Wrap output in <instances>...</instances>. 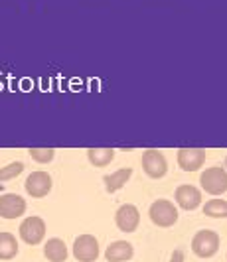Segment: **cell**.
<instances>
[{"label": "cell", "mask_w": 227, "mask_h": 262, "mask_svg": "<svg viewBox=\"0 0 227 262\" xmlns=\"http://www.w3.org/2000/svg\"><path fill=\"white\" fill-rule=\"evenodd\" d=\"M32 160H36L38 164H48V162H52L55 156V150L54 148H30V152H28Z\"/></svg>", "instance_id": "d6986e66"}, {"label": "cell", "mask_w": 227, "mask_h": 262, "mask_svg": "<svg viewBox=\"0 0 227 262\" xmlns=\"http://www.w3.org/2000/svg\"><path fill=\"white\" fill-rule=\"evenodd\" d=\"M225 168H227V158H225Z\"/></svg>", "instance_id": "44dd1931"}, {"label": "cell", "mask_w": 227, "mask_h": 262, "mask_svg": "<svg viewBox=\"0 0 227 262\" xmlns=\"http://www.w3.org/2000/svg\"><path fill=\"white\" fill-rule=\"evenodd\" d=\"M174 195H176L178 205L186 211L196 209V207H200V203H201L200 189H198V187H194V185H190V184L180 185V187L176 189V193H174Z\"/></svg>", "instance_id": "8fae6325"}, {"label": "cell", "mask_w": 227, "mask_h": 262, "mask_svg": "<svg viewBox=\"0 0 227 262\" xmlns=\"http://www.w3.org/2000/svg\"><path fill=\"white\" fill-rule=\"evenodd\" d=\"M73 256L77 262H95L99 258V241L93 235H79L73 243Z\"/></svg>", "instance_id": "8992f818"}, {"label": "cell", "mask_w": 227, "mask_h": 262, "mask_svg": "<svg viewBox=\"0 0 227 262\" xmlns=\"http://www.w3.org/2000/svg\"><path fill=\"white\" fill-rule=\"evenodd\" d=\"M134 254V249L131 243H127V241H115V243H111L105 250V258L107 262H129L133 258Z\"/></svg>", "instance_id": "7c38bea8"}, {"label": "cell", "mask_w": 227, "mask_h": 262, "mask_svg": "<svg viewBox=\"0 0 227 262\" xmlns=\"http://www.w3.org/2000/svg\"><path fill=\"white\" fill-rule=\"evenodd\" d=\"M148 215H150V221L158 227H172L176 221H178V209L174 207L172 201L168 199H156L150 209H148Z\"/></svg>", "instance_id": "7a4b0ae2"}, {"label": "cell", "mask_w": 227, "mask_h": 262, "mask_svg": "<svg viewBox=\"0 0 227 262\" xmlns=\"http://www.w3.org/2000/svg\"><path fill=\"white\" fill-rule=\"evenodd\" d=\"M142 170L147 173L148 178L152 180H160L166 176L168 171V162L162 154L160 150H154V148H148L142 154Z\"/></svg>", "instance_id": "277c9868"}, {"label": "cell", "mask_w": 227, "mask_h": 262, "mask_svg": "<svg viewBox=\"0 0 227 262\" xmlns=\"http://www.w3.org/2000/svg\"><path fill=\"white\" fill-rule=\"evenodd\" d=\"M115 223L122 233H134L138 223H140V213L131 203L120 205L117 209V215H115Z\"/></svg>", "instance_id": "30bf717a"}, {"label": "cell", "mask_w": 227, "mask_h": 262, "mask_svg": "<svg viewBox=\"0 0 227 262\" xmlns=\"http://www.w3.org/2000/svg\"><path fill=\"white\" fill-rule=\"evenodd\" d=\"M201 189L210 195H221L227 191V171L223 168H208L200 176Z\"/></svg>", "instance_id": "3957f363"}, {"label": "cell", "mask_w": 227, "mask_h": 262, "mask_svg": "<svg viewBox=\"0 0 227 262\" xmlns=\"http://www.w3.org/2000/svg\"><path fill=\"white\" fill-rule=\"evenodd\" d=\"M22 171H24V164L22 162H12V164L0 168V184L2 182H8V180H16Z\"/></svg>", "instance_id": "ac0fdd59"}, {"label": "cell", "mask_w": 227, "mask_h": 262, "mask_svg": "<svg viewBox=\"0 0 227 262\" xmlns=\"http://www.w3.org/2000/svg\"><path fill=\"white\" fill-rule=\"evenodd\" d=\"M18 254V241L12 233H0V260H10Z\"/></svg>", "instance_id": "2e32d148"}, {"label": "cell", "mask_w": 227, "mask_h": 262, "mask_svg": "<svg viewBox=\"0 0 227 262\" xmlns=\"http://www.w3.org/2000/svg\"><path fill=\"white\" fill-rule=\"evenodd\" d=\"M205 162L203 148H180L178 150V166L184 171H198Z\"/></svg>", "instance_id": "9c48e42d"}, {"label": "cell", "mask_w": 227, "mask_h": 262, "mask_svg": "<svg viewBox=\"0 0 227 262\" xmlns=\"http://www.w3.org/2000/svg\"><path fill=\"white\" fill-rule=\"evenodd\" d=\"M131 176H133V168H120V170L109 173V176L103 178V182H105V189H107L109 193L119 191V189H122V187L127 185V182L131 180Z\"/></svg>", "instance_id": "5bb4252c"}, {"label": "cell", "mask_w": 227, "mask_h": 262, "mask_svg": "<svg viewBox=\"0 0 227 262\" xmlns=\"http://www.w3.org/2000/svg\"><path fill=\"white\" fill-rule=\"evenodd\" d=\"M192 250L200 258H212L219 250V235L215 231H210V229L198 231L192 238Z\"/></svg>", "instance_id": "6da1fadb"}, {"label": "cell", "mask_w": 227, "mask_h": 262, "mask_svg": "<svg viewBox=\"0 0 227 262\" xmlns=\"http://www.w3.org/2000/svg\"><path fill=\"white\" fill-rule=\"evenodd\" d=\"M203 215L212 219H225L227 217V201L225 199H210L203 205Z\"/></svg>", "instance_id": "e0dca14e"}, {"label": "cell", "mask_w": 227, "mask_h": 262, "mask_svg": "<svg viewBox=\"0 0 227 262\" xmlns=\"http://www.w3.org/2000/svg\"><path fill=\"white\" fill-rule=\"evenodd\" d=\"M46 236V221L42 217H28L20 225V238L30 245V247H36L40 245Z\"/></svg>", "instance_id": "5b68a950"}, {"label": "cell", "mask_w": 227, "mask_h": 262, "mask_svg": "<svg viewBox=\"0 0 227 262\" xmlns=\"http://www.w3.org/2000/svg\"><path fill=\"white\" fill-rule=\"evenodd\" d=\"M170 262H184V252L182 250H174Z\"/></svg>", "instance_id": "ffe728a7"}, {"label": "cell", "mask_w": 227, "mask_h": 262, "mask_svg": "<svg viewBox=\"0 0 227 262\" xmlns=\"http://www.w3.org/2000/svg\"><path fill=\"white\" fill-rule=\"evenodd\" d=\"M44 254L50 262H66L67 260V247L61 238H48L44 245Z\"/></svg>", "instance_id": "4fadbf2b"}, {"label": "cell", "mask_w": 227, "mask_h": 262, "mask_svg": "<svg viewBox=\"0 0 227 262\" xmlns=\"http://www.w3.org/2000/svg\"><path fill=\"white\" fill-rule=\"evenodd\" d=\"M26 213V199L16 193L0 195V217L2 219H18Z\"/></svg>", "instance_id": "ba28073f"}, {"label": "cell", "mask_w": 227, "mask_h": 262, "mask_svg": "<svg viewBox=\"0 0 227 262\" xmlns=\"http://www.w3.org/2000/svg\"><path fill=\"white\" fill-rule=\"evenodd\" d=\"M52 176L48 173V171H32L30 176H28L26 180V191L28 195L36 197V199H42V197H46L50 191H52Z\"/></svg>", "instance_id": "52a82bcc"}, {"label": "cell", "mask_w": 227, "mask_h": 262, "mask_svg": "<svg viewBox=\"0 0 227 262\" xmlns=\"http://www.w3.org/2000/svg\"><path fill=\"white\" fill-rule=\"evenodd\" d=\"M87 158L93 164L95 168H105L113 162L115 158V150L113 148H89L87 150Z\"/></svg>", "instance_id": "9a60e30c"}]
</instances>
